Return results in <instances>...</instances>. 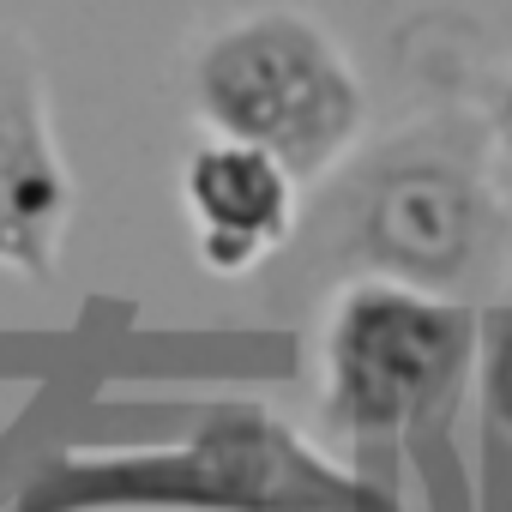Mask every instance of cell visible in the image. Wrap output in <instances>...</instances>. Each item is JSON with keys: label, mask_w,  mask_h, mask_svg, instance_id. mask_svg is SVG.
I'll return each mask as SVG.
<instances>
[{"label": "cell", "mask_w": 512, "mask_h": 512, "mask_svg": "<svg viewBox=\"0 0 512 512\" xmlns=\"http://www.w3.org/2000/svg\"><path fill=\"white\" fill-rule=\"evenodd\" d=\"M193 97L223 139L272 151L290 175L326 169L362 127V85L350 61L296 13L229 25L199 55Z\"/></svg>", "instance_id": "cell-1"}, {"label": "cell", "mask_w": 512, "mask_h": 512, "mask_svg": "<svg viewBox=\"0 0 512 512\" xmlns=\"http://www.w3.org/2000/svg\"><path fill=\"white\" fill-rule=\"evenodd\" d=\"M61 211V163L31 73L0 61V241H25Z\"/></svg>", "instance_id": "cell-3"}, {"label": "cell", "mask_w": 512, "mask_h": 512, "mask_svg": "<svg viewBox=\"0 0 512 512\" xmlns=\"http://www.w3.org/2000/svg\"><path fill=\"white\" fill-rule=\"evenodd\" d=\"M181 199L187 217L199 229V253L217 272H241L290 229V205H296V175L241 139H217L205 151L187 157L181 175Z\"/></svg>", "instance_id": "cell-2"}, {"label": "cell", "mask_w": 512, "mask_h": 512, "mask_svg": "<svg viewBox=\"0 0 512 512\" xmlns=\"http://www.w3.org/2000/svg\"><path fill=\"white\" fill-rule=\"evenodd\" d=\"M464 217H470L464 187L452 175H434V169H416V175L392 181L386 199H380L386 241H398L410 260H440V247H458Z\"/></svg>", "instance_id": "cell-4"}]
</instances>
